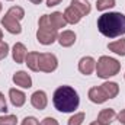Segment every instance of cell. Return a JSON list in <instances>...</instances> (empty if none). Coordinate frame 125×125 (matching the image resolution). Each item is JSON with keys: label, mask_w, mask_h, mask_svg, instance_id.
<instances>
[{"label": "cell", "mask_w": 125, "mask_h": 125, "mask_svg": "<svg viewBox=\"0 0 125 125\" xmlns=\"http://www.w3.org/2000/svg\"><path fill=\"white\" fill-rule=\"evenodd\" d=\"M52 102L57 111L60 112H73L79 108L80 99L77 92L70 86H60L52 96Z\"/></svg>", "instance_id": "obj_2"}, {"label": "cell", "mask_w": 125, "mask_h": 125, "mask_svg": "<svg viewBox=\"0 0 125 125\" xmlns=\"http://www.w3.org/2000/svg\"><path fill=\"white\" fill-rule=\"evenodd\" d=\"M23 16H25V10L21 6H13L7 10V13L1 19V25L10 33H21L22 28H21L19 21L23 19Z\"/></svg>", "instance_id": "obj_4"}, {"label": "cell", "mask_w": 125, "mask_h": 125, "mask_svg": "<svg viewBox=\"0 0 125 125\" xmlns=\"http://www.w3.org/2000/svg\"><path fill=\"white\" fill-rule=\"evenodd\" d=\"M7 54H9V45H7L6 42L0 41V60L6 58V57H7Z\"/></svg>", "instance_id": "obj_23"}, {"label": "cell", "mask_w": 125, "mask_h": 125, "mask_svg": "<svg viewBox=\"0 0 125 125\" xmlns=\"http://www.w3.org/2000/svg\"><path fill=\"white\" fill-rule=\"evenodd\" d=\"M13 82H15V84H18L23 89L32 87V79L26 71H16L13 76Z\"/></svg>", "instance_id": "obj_8"}, {"label": "cell", "mask_w": 125, "mask_h": 125, "mask_svg": "<svg viewBox=\"0 0 125 125\" xmlns=\"http://www.w3.org/2000/svg\"><path fill=\"white\" fill-rule=\"evenodd\" d=\"M6 111H7L6 99H4V96H3V93L0 92V112H6Z\"/></svg>", "instance_id": "obj_25"}, {"label": "cell", "mask_w": 125, "mask_h": 125, "mask_svg": "<svg viewBox=\"0 0 125 125\" xmlns=\"http://www.w3.org/2000/svg\"><path fill=\"white\" fill-rule=\"evenodd\" d=\"M1 38H3V32H1V29H0V41H1Z\"/></svg>", "instance_id": "obj_31"}, {"label": "cell", "mask_w": 125, "mask_h": 125, "mask_svg": "<svg viewBox=\"0 0 125 125\" xmlns=\"http://www.w3.org/2000/svg\"><path fill=\"white\" fill-rule=\"evenodd\" d=\"M25 62L32 71H44V73H52L58 65L57 57L50 52H42V54L28 52Z\"/></svg>", "instance_id": "obj_3"}, {"label": "cell", "mask_w": 125, "mask_h": 125, "mask_svg": "<svg viewBox=\"0 0 125 125\" xmlns=\"http://www.w3.org/2000/svg\"><path fill=\"white\" fill-rule=\"evenodd\" d=\"M18 118L16 115H4L0 116V125H16Z\"/></svg>", "instance_id": "obj_22"}, {"label": "cell", "mask_w": 125, "mask_h": 125, "mask_svg": "<svg viewBox=\"0 0 125 125\" xmlns=\"http://www.w3.org/2000/svg\"><path fill=\"white\" fill-rule=\"evenodd\" d=\"M64 18H65V21H67V23H71V25H74V23H79L80 22V19L83 18L73 6H70V7H67L65 9V12H64Z\"/></svg>", "instance_id": "obj_16"}, {"label": "cell", "mask_w": 125, "mask_h": 125, "mask_svg": "<svg viewBox=\"0 0 125 125\" xmlns=\"http://www.w3.org/2000/svg\"><path fill=\"white\" fill-rule=\"evenodd\" d=\"M108 48H109L112 52H115V54L124 57L125 55V38L118 39V41H115V42H111V44L108 45Z\"/></svg>", "instance_id": "obj_19"}, {"label": "cell", "mask_w": 125, "mask_h": 125, "mask_svg": "<svg viewBox=\"0 0 125 125\" xmlns=\"http://www.w3.org/2000/svg\"><path fill=\"white\" fill-rule=\"evenodd\" d=\"M50 21H51V25L55 28V29H60V28H65L67 25V21L64 18V15L60 12H54L50 15Z\"/></svg>", "instance_id": "obj_18"}, {"label": "cell", "mask_w": 125, "mask_h": 125, "mask_svg": "<svg viewBox=\"0 0 125 125\" xmlns=\"http://www.w3.org/2000/svg\"><path fill=\"white\" fill-rule=\"evenodd\" d=\"M89 99H90L93 103H103V102L108 100L106 94L102 92L100 87H92V89L89 90Z\"/></svg>", "instance_id": "obj_17"}, {"label": "cell", "mask_w": 125, "mask_h": 125, "mask_svg": "<svg viewBox=\"0 0 125 125\" xmlns=\"http://www.w3.org/2000/svg\"><path fill=\"white\" fill-rule=\"evenodd\" d=\"M99 32L108 38H116L125 33V15L121 12L103 13L97 19Z\"/></svg>", "instance_id": "obj_1"}, {"label": "cell", "mask_w": 125, "mask_h": 125, "mask_svg": "<svg viewBox=\"0 0 125 125\" xmlns=\"http://www.w3.org/2000/svg\"><path fill=\"white\" fill-rule=\"evenodd\" d=\"M99 87L102 89L103 93L106 94L108 99H112V97H115L116 94L119 93V86H118L115 82H105V83L100 84Z\"/></svg>", "instance_id": "obj_12"}, {"label": "cell", "mask_w": 125, "mask_h": 125, "mask_svg": "<svg viewBox=\"0 0 125 125\" xmlns=\"http://www.w3.org/2000/svg\"><path fill=\"white\" fill-rule=\"evenodd\" d=\"M114 6H115V0H97V3H96L97 10H106Z\"/></svg>", "instance_id": "obj_20"}, {"label": "cell", "mask_w": 125, "mask_h": 125, "mask_svg": "<svg viewBox=\"0 0 125 125\" xmlns=\"http://www.w3.org/2000/svg\"><path fill=\"white\" fill-rule=\"evenodd\" d=\"M29 1H32V3H33V4H39V3H41V1H42V0H29Z\"/></svg>", "instance_id": "obj_29"}, {"label": "cell", "mask_w": 125, "mask_h": 125, "mask_svg": "<svg viewBox=\"0 0 125 125\" xmlns=\"http://www.w3.org/2000/svg\"><path fill=\"white\" fill-rule=\"evenodd\" d=\"M9 1H12V0H9Z\"/></svg>", "instance_id": "obj_33"}, {"label": "cell", "mask_w": 125, "mask_h": 125, "mask_svg": "<svg viewBox=\"0 0 125 125\" xmlns=\"http://www.w3.org/2000/svg\"><path fill=\"white\" fill-rule=\"evenodd\" d=\"M58 42L61 47H71L76 42V33L73 31H62L58 35Z\"/></svg>", "instance_id": "obj_14"}, {"label": "cell", "mask_w": 125, "mask_h": 125, "mask_svg": "<svg viewBox=\"0 0 125 125\" xmlns=\"http://www.w3.org/2000/svg\"><path fill=\"white\" fill-rule=\"evenodd\" d=\"M121 70V64L118 60L112 58V57H100L96 62V74L100 79H109L115 74H118Z\"/></svg>", "instance_id": "obj_5"}, {"label": "cell", "mask_w": 125, "mask_h": 125, "mask_svg": "<svg viewBox=\"0 0 125 125\" xmlns=\"http://www.w3.org/2000/svg\"><path fill=\"white\" fill-rule=\"evenodd\" d=\"M94 68H96V61H94L92 57H83L79 61V70H80V73H83L86 76L92 74Z\"/></svg>", "instance_id": "obj_9"}, {"label": "cell", "mask_w": 125, "mask_h": 125, "mask_svg": "<svg viewBox=\"0 0 125 125\" xmlns=\"http://www.w3.org/2000/svg\"><path fill=\"white\" fill-rule=\"evenodd\" d=\"M84 121V112H79L68 119V125H82Z\"/></svg>", "instance_id": "obj_21"}, {"label": "cell", "mask_w": 125, "mask_h": 125, "mask_svg": "<svg viewBox=\"0 0 125 125\" xmlns=\"http://www.w3.org/2000/svg\"><path fill=\"white\" fill-rule=\"evenodd\" d=\"M39 125H58V122H57L54 118H50V116H48V118H45Z\"/></svg>", "instance_id": "obj_26"}, {"label": "cell", "mask_w": 125, "mask_h": 125, "mask_svg": "<svg viewBox=\"0 0 125 125\" xmlns=\"http://www.w3.org/2000/svg\"><path fill=\"white\" fill-rule=\"evenodd\" d=\"M115 116H116L115 111L106 108V109H102V111L99 112V115H97V122L100 125H109L114 119H115Z\"/></svg>", "instance_id": "obj_11"}, {"label": "cell", "mask_w": 125, "mask_h": 125, "mask_svg": "<svg viewBox=\"0 0 125 125\" xmlns=\"http://www.w3.org/2000/svg\"><path fill=\"white\" fill-rule=\"evenodd\" d=\"M9 96H10V102L13 103V106L21 108L23 106V103L26 102V94L18 89H10L9 90Z\"/></svg>", "instance_id": "obj_10"}, {"label": "cell", "mask_w": 125, "mask_h": 125, "mask_svg": "<svg viewBox=\"0 0 125 125\" xmlns=\"http://www.w3.org/2000/svg\"><path fill=\"white\" fill-rule=\"evenodd\" d=\"M118 119H119V122H121V124L125 125V109H124V111H121V112L118 114Z\"/></svg>", "instance_id": "obj_28"}, {"label": "cell", "mask_w": 125, "mask_h": 125, "mask_svg": "<svg viewBox=\"0 0 125 125\" xmlns=\"http://www.w3.org/2000/svg\"><path fill=\"white\" fill-rule=\"evenodd\" d=\"M71 6L82 15V16H86L90 13L92 7H90V3L87 0H71Z\"/></svg>", "instance_id": "obj_15"}, {"label": "cell", "mask_w": 125, "mask_h": 125, "mask_svg": "<svg viewBox=\"0 0 125 125\" xmlns=\"http://www.w3.org/2000/svg\"><path fill=\"white\" fill-rule=\"evenodd\" d=\"M0 12H1V3H0Z\"/></svg>", "instance_id": "obj_32"}, {"label": "cell", "mask_w": 125, "mask_h": 125, "mask_svg": "<svg viewBox=\"0 0 125 125\" xmlns=\"http://www.w3.org/2000/svg\"><path fill=\"white\" fill-rule=\"evenodd\" d=\"M31 103H32V106H33L35 109H38V111L45 109V108H47V103H48V99H47L45 92H42V90L33 92L32 96H31Z\"/></svg>", "instance_id": "obj_7"}, {"label": "cell", "mask_w": 125, "mask_h": 125, "mask_svg": "<svg viewBox=\"0 0 125 125\" xmlns=\"http://www.w3.org/2000/svg\"><path fill=\"white\" fill-rule=\"evenodd\" d=\"M22 125H39L38 119L33 118V116H26L23 121H22Z\"/></svg>", "instance_id": "obj_24"}, {"label": "cell", "mask_w": 125, "mask_h": 125, "mask_svg": "<svg viewBox=\"0 0 125 125\" xmlns=\"http://www.w3.org/2000/svg\"><path fill=\"white\" fill-rule=\"evenodd\" d=\"M12 54H13V60H15L16 62H19V64L25 61V58H26V55H28L25 45L21 44V42H16V44L13 45V51H12Z\"/></svg>", "instance_id": "obj_13"}, {"label": "cell", "mask_w": 125, "mask_h": 125, "mask_svg": "<svg viewBox=\"0 0 125 125\" xmlns=\"http://www.w3.org/2000/svg\"><path fill=\"white\" fill-rule=\"evenodd\" d=\"M36 39L42 45H51L52 42H55V39H58L57 29L55 28H39L36 32Z\"/></svg>", "instance_id": "obj_6"}, {"label": "cell", "mask_w": 125, "mask_h": 125, "mask_svg": "<svg viewBox=\"0 0 125 125\" xmlns=\"http://www.w3.org/2000/svg\"><path fill=\"white\" fill-rule=\"evenodd\" d=\"M90 125H100V124H99L97 121H94V122H92V124H90Z\"/></svg>", "instance_id": "obj_30"}, {"label": "cell", "mask_w": 125, "mask_h": 125, "mask_svg": "<svg viewBox=\"0 0 125 125\" xmlns=\"http://www.w3.org/2000/svg\"><path fill=\"white\" fill-rule=\"evenodd\" d=\"M62 0H47V6L48 7H52V6H57V4H60Z\"/></svg>", "instance_id": "obj_27"}]
</instances>
